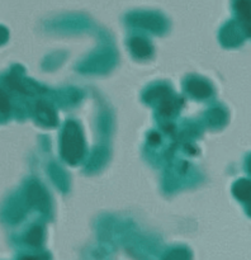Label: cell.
Returning <instances> with one entry per match:
<instances>
[{"mask_svg":"<svg viewBox=\"0 0 251 260\" xmlns=\"http://www.w3.org/2000/svg\"><path fill=\"white\" fill-rule=\"evenodd\" d=\"M131 46H132V51H133L137 56H147L150 52H151L150 46L147 45L144 40H139V38L132 41Z\"/></svg>","mask_w":251,"mask_h":260,"instance_id":"obj_2","label":"cell"},{"mask_svg":"<svg viewBox=\"0 0 251 260\" xmlns=\"http://www.w3.org/2000/svg\"><path fill=\"white\" fill-rule=\"evenodd\" d=\"M62 144V152L66 160L75 162L76 160L80 159L81 154H83V141H81L80 132H79L78 127H75V124L68 123L66 126Z\"/></svg>","mask_w":251,"mask_h":260,"instance_id":"obj_1","label":"cell"},{"mask_svg":"<svg viewBox=\"0 0 251 260\" xmlns=\"http://www.w3.org/2000/svg\"><path fill=\"white\" fill-rule=\"evenodd\" d=\"M189 89L193 94H195V95L198 96L207 95L210 91L209 88L205 86L204 83H202V81H192V83L189 84Z\"/></svg>","mask_w":251,"mask_h":260,"instance_id":"obj_3","label":"cell"},{"mask_svg":"<svg viewBox=\"0 0 251 260\" xmlns=\"http://www.w3.org/2000/svg\"><path fill=\"white\" fill-rule=\"evenodd\" d=\"M29 239H32V244H38L41 241V239H42V234H41V230L40 229H34V230L30 233L29 235Z\"/></svg>","mask_w":251,"mask_h":260,"instance_id":"obj_4","label":"cell"}]
</instances>
